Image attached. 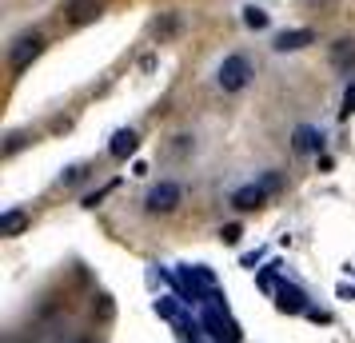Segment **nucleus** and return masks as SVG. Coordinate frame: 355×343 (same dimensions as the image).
<instances>
[{
	"mask_svg": "<svg viewBox=\"0 0 355 343\" xmlns=\"http://www.w3.org/2000/svg\"><path fill=\"white\" fill-rule=\"evenodd\" d=\"M275 311H284V315H307V295L300 288H291V283H279L275 288Z\"/></svg>",
	"mask_w": 355,
	"mask_h": 343,
	"instance_id": "nucleus-5",
	"label": "nucleus"
},
{
	"mask_svg": "<svg viewBox=\"0 0 355 343\" xmlns=\"http://www.w3.org/2000/svg\"><path fill=\"white\" fill-rule=\"evenodd\" d=\"M64 12H68V24L80 28V24H92V20L100 17V0H72Z\"/></svg>",
	"mask_w": 355,
	"mask_h": 343,
	"instance_id": "nucleus-9",
	"label": "nucleus"
},
{
	"mask_svg": "<svg viewBox=\"0 0 355 343\" xmlns=\"http://www.w3.org/2000/svg\"><path fill=\"white\" fill-rule=\"evenodd\" d=\"M311 4H327V0H311Z\"/></svg>",
	"mask_w": 355,
	"mask_h": 343,
	"instance_id": "nucleus-18",
	"label": "nucleus"
},
{
	"mask_svg": "<svg viewBox=\"0 0 355 343\" xmlns=\"http://www.w3.org/2000/svg\"><path fill=\"white\" fill-rule=\"evenodd\" d=\"M295 152H323L320 128H295Z\"/></svg>",
	"mask_w": 355,
	"mask_h": 343,
	"instance_id": "nucleus-12",
	"label": "nucleus"
},
{
	"mask_svg": "<svg viewBox=\"0 0 355 343\" xmlns=\"http://www.w3.org/2000/svg\"><path fill=\"white\" fill-rule=\"evenodd\" d=\"M24 228H28V212H20V208H8V212L0 216V236H20Z\"/></svg>",
	"mask_w": 355,
	"mask_h": 343,
	"instance_id": "nucleus-11",
	"label": "nucleus"
},
{
	"mask_svg": "<svg viewBox=\"0 0 355 343\" xmlns=\"http://www.w3.org/2000/svg\"><path fill=\"white\" fill-rule=\"evenodd\" d=\"M204 327H208V335L216 343H240V327L232 324L227 315H220V311H208L204 315Z\"/></svg>",
	"mask_w": 355,
	"mask_h": 343,
	"instance_id": "nucleus-6",
	"label": "nucleus"
},
{
	"mask_svg": "<svg viewBox=\"0 0 355 343\" xmlns=\"http://www.w3.org/2000/svg\"><path fill=\"white\" fill-rule=\"evenodd\" d=\"M243 24L248 28H268V12L263 8H243Z\"/></svg>",
	"mask_w": 355,
	"mask_h": 343,
	"instance_id": "nucleus-13",
	"label": "nucleus"
},
{
	"mask_svg": "<svg viewBox=\"0 0 355 343\" xmlns=\"http://www.w3.org/2000/svg\"><path fill=\"white\" fill-rule=\"evenodd\" d=\"M80 176H84V168H68V172H64V176H60V180H64V184H76V180H80Z\"/></svg>",
	"mask_w": 355,
	"mask_h": 343,
	"instance_id": "nucleus-17",
	"label": "nucleus"
},
{
	"mask_svg": "<svg viewBox=\"0 0 355 343\" xmlns=\"http://www.w3.org/2000/svg\"><path fill=\"white\" fill-rule=\"evenodd\" d=\"M307 44H315V33H311V28H288V33H279L272 40L275 52H300V49H307Z\"/></svg>",
	"mask_w": 355,
	"mask_h": 343,
	"instance_id": "nucleus-7",
	"label": "nucleus"
},
{
	"mask_svg": "<svg viewBox=\"0 0 355 343\" xmlns=\"http://www.w3.org/2000/svg\"><path fill=\"white\" fill-rule=\"evenodd\" d=\"M180 200H184V192H180V184L164 180V184H156V188L148 192L144 208H148L152 216H168V212H176V208H180Z\"/></svg>",
	"mask_w": 355,
	"mask_h": 343,
	"instance_id": "nucleus-3",
	"label": "nucleus"
},
{
	"mask_svg": "<svg viewBox=\"0 0 355 343\" xmlns=\"http://www.w3.org/2000/svg\"><path fill=\"white\" fill-rule=\"evenodd\" d=\"M44 44H49V40H44L40 33H24V36H17V44L8 49V68H12V72H24V68H28V64L36 60V56L44 52Z\"/></svg>",
	"mask_w": 355,
	"mask_h": 343,
	"instance_id": "nucleus-2",
	"label": "nucleus"
},
{
	"mask_svg": "<svg viewBox=\"0 0 355 343\" xmlns=\"http://www.w3.org/2000/svg\"><path fill=\"white\" fill-rule=\"evenodd\" d=\"M172 33H176V17H168L164 24H156V36H160V40L164 36H172Z\"/></svg>",
	"mask_w": 355,
	"mask_h": 343,
	"instance_id": "nucleus-16",
	"label": "nucleus"
},
{
	"mask_svg": "<svg viewBox=\"0 0 355 343\" xmlns=\"http://www.w3.org/2000/svg\"><path fill=\"white\" fill-rule=\"evenodd\" d=\"M339 116L347 120V116H355V84H347V92H343V108H339Z\"/></svg>",
	"mask_w": 355,
	"mask_h": 343,
	"instance_id": "nucleus-15",
	"label": "nucleus"
},
{
	"mask_svg": "<svg viewBox=\"0 0 355 343\" xmlns=\"http://www.w3.org/2000/svg\"><path fill=\"white\" fill-rule=\"evenodd\" d=\"M240 236H243V228H240V224H227V228L220 231V240H224L227 247H236V244H240Z\"/></svg>",
	"mask_w": 355,
	"mask_h": 343,
	"instance_id": "nucleus-14",
	"label": "nucleus"
},
{
	"mask_svg": "<svg viewBox=\"0 0 355 343\" xmlns=\"http://www.w3.org/2000/svg\"><path fill=\"white\" fill-rule=\"evenodd\" d=\"M136 148H140V136H136L132 128H124V132H116L112 136L108 152H112V160H128V156H136Z\"/></svg>",
	"mask_w": 355,
	"mask_h": 343,
	"instance_id": "nucleus-10",
	"label": "nucleus"
},
{
	"mask_svg": "<svg viewBox=\"0 0 355 343\" xmlns=\"http://www.w3.org/2000/svg\"><path fill=\"white\" fill-rule=\"evenodd\" d=\"M331 68L343 72V76H352V68H355V40L352 36H343V40L331 44Z\"/></svg>",
	"mask_w": 355,
	"mask_h": 343,
	"instance_id": "nucleus-8",
	"label": "nucleus"
},
{
	"mask_svg": "<svg viewBox=\"0 0 355 343\" xmlns=\"http://www.w3.org/2000/svg\"><path fill=\"white\" fill-rule=\"evenodd\" d=\"M216 80H220V88L224 92H243L248 88V80H252V64H248V56H227L224 64H220V72H216Z\"/></svg>",
	"mask_w": 355,
	"mask_h": 343,
	"instance_id": "nucleus-1",
	"label": "nucleus"
},
{
	"mask_svg": "<svg viewBox=\"0 0 355 343\" xmlns=\"http://www.w3.org/2000/svg\"><path fill=\"white\" fill-rule=\"evenodd\" d=\"M268 196H272L268 184H243L240 192H232V208H236V212H256V208L268 204Z\"/></svg>",
	"mask_w": 355,
	"mask_h": 343,
	"instance_id": "nucleus-4",
	"label": "nucleus"
}]
</instances>
